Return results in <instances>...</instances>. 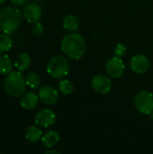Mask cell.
<instances>
[{
  "label": "cell",
  "instance_id": "17",
  "mask_svg": "<svg viewBox=\"0 0 153 154\" xmlns=\"http://www.w3.org/2000/svg\"><path fill=\"white\" fill-rule=\"evenodd\" d=\"M62 25H63V28L66 31L76 32L78 29V27H79V21H78V19L75 15L69 14V15L66 16L63 19Z\"/></svg>",
  "mask_w": 153,
  "mask_h": 154
},
{
  "label": "cell",
  "instance_id": "16",
  "mask_svg": "<svg viewBox=\"0 0 153 154\" xmlns=\"http://www.w3.org/2000/svg\"><path fill=\"white\" fill-rule=\"evenodd\" d=\"M14 67V65L11 58L6 54L0 53V74L1 75L9 74Z\"/></svg>",
  "mask_w": 153,
  "mask_h": 154
},
{
  "label": "cell",
  "instance_id": "4",
  "mask_svg": "<svg viewBox=\"0 0 153 154\" xmlns=\"http://www.w3.org/2000/svg\"><path fill=\"white\" fill-rule=\"evenodd\" d=\"M48 74L54 79H62L69 72V64L62 56L52 57L47 64Z\"/></svg>",
  "mask_w": 153,
  "mask_h": 154
},
{
  "label": "cell",
  "instance_id": "22",
  "mask_svg": "<svg viewBox=\"0 0 153 154\" xmlns=\"http://www.w3.org/2000/svg\"><path fill=\"white\" fill-rule=\"evenodd\" d=\"M32 33H34L37 36H40L44 32V27L41 23L37 22V23H35L33 24V26L32 28Z\"/></svg>",
  "mask_w": 153,
  "mask_h": 154
},
{
  "label": "cell",
  "instance_id": "12",
  "mask_svg": "<svg viewBox=\"0 0 153 154\" xmlns=\"http://www.w3.org/2000/svg\"><path fill=\"white\" fill-rule=\"evenodd\" d=\"M39 96H37L33 92H26L21 96L20 98V106L26 110H33L37 107L39 104Z\"/></svg>",
  "mask_w": 153,
  "mask_h": 154
},
{
  "label": "cell",
  "instance_id": "2",
  "mask_svg": "<svg viewBox=\"0 0 153 154\" xmlns=\"http://www.w3.org/2000/svg\"><path fill=\"white\" fill-rule=\"evenodd\" d=\"M23 13L14 6H5L0 10V30L6 34L14 33L22 24Z\"/></svg>",
  "mask_w": 153,
  "mask_h": 154
},
{
  "label": "cell",
  "instance_id": "11",
  "mask_svg": "<svg viewBox=\"0 0 153 154\" xmlns=\"http://www.w3.org/2000/svg\"><path fill=\"white\" fill-rule=\"evenodd\" d=\"M130 65H131V69L133 72L142 74L148 70V69L150 67V61L146 56L138 54L132 58Z\"/></svg>",
  "mask_w": 153,
  "mask_h": 154
},
{
  "label": "cell",
  "instance_id": "9",
  "mask_svg": "<svg viewBox=\"0 0 153 154\" xmlns=\"http://www.w3.org/2000/svg\"><path fill=\"white\" fill-rule=\"evenodd\" d=\"M56 121V115L55 113L49 109L44 108L37 112L35 115V123L36 125L42 126V127H49L52 125Z\"/></svg>",
  "mask_w": 153,
  "mask_h": 154
},
{
  "label": "cell",
  "instance_id": "18",
  "mask_svg": "<svg viewBox=\"0 0 153 154\" xmlns=\"http://www.w3.org/2000/svg\"><path fill=\"white\" fill-rule=\"evenodd\" d=\"M25 81H26V85L30 88L37 89L41 84V78L39 74H37L36 72H30L26 75Z\"/></svg>",
  "mask_w": 153,
  "mask_h": 154
},
{
  "label": "cell",
  "instance_id": "13",
  "mask_svg": "<svg viewBox=\"0 0 153 154\" xmlns=\"http://www.w3.org/2000/svg\"><path fill=\"white\" fill-rule=\"evenodd\" d=\"M31 57L26 52H22L19 55H17L14 61V68H16L19 71H25L26 69H28L31 66Z\"/></svg>",
  "mask_w": 153,
  "mask_h": 154
},
{
  "label": "cell",
  "instance_id": "24",
  "mask_svg": "<svg viewBox=\"0 0 153 154\" xmlns=\"http://www.w3.org/2000/svg\"><path fill=\"white\" fill-rule=\"evenodd\" d=\"M45 154H60V152L58 151V150H54V149L50 148V150L45 152Z\"/></svg>",
  "mask_w": 153,
  "mask_h": 154
},
{
  "label": "cell",
  "instance_id": "3",
  "mask_svg": "<svg viewBox=\"0 0 153 154\" xmlns=\"http://www.w3.org/2000/svg\"><path fill=\"white\" fill-rule=\"evenodd\" d=\"M25 78L19 71H11L4 81V88L5 92L14 97H21L26 88Z\"/></svg>",
  "mask_w": 153,
  "mask_h": 154
},
{
  "label": "cell",
  "instance_id": "10",
  "mask_svg": "<svg viewBox=\"0 0 153 154\" xmlns=\"http://www.w3.org/2000/svg\"><path fill=\"white\" fill-rule=\"evenodd\" d=\"M92 88L99 94H107L112 88V81L106 75H96L92 80Z\"/></svg>",
  "mask_w": 153,
  "mask_h": 154
},
{
  "label": "cell",
  "instance_id": "25",
  "mask_svg": "<svg viewBox=\"0 0 153 154\" xmlns=\"http://www.w3.org/2000/svg\"><path fill=\"white\" fill-rule=\"evenodd\" d=\"M7 0H0V5H3L4 3H5Z\"/></svg>",
  "mask_w": 153,
  "mask_h": 154
},
{
  "label": "cell",
  "instance_id": "1",
  "mask_svg": "<svg viewBox=\"0 0 153 154\" xmlns=\"http://www.w3.org/2000/svg\"><path fill=\"white\" fill-rule=\"evenodd\" d=\"M62 51L70 59H81L87 51V43L82 35L78 32L67 34L61 42Z\"/></svg>",
  "mask_w": 153,
  "mask_h": 154
},
{
  "label": "cell",
  "instance_id": "15",
  "mask_svg": "<svg viewBox=\"0 0 153 154\" xmlns=\"http://www.w3.org/2000/svg\"><path fill=\"white\" fill-rule=\"evenodd\" d=\"M42 137V132L37 125H31L27 128L25 133V138L32 143H38Z\"/></svg>",
  "mask_w": 153,
  "mask_h": 154
},
{
  "label": "cell",
  "instance_id": "8",
  "mask_svg": "<svg viewBox=\"0 0 153 154\" xmlns=\"http://www.w3.org/2000/svg\"><path fill=\"white\" fill-rule=\"evenodd\" d=\"M38 96H39L41 101L47 106L55 105L59 99L58 91L50 86H44V87L41 88L39 89Z\"/></svg>",
  "mask_w": 153,
  "mask_h": 154
},
{
  "label": "cell",
  "instance_id": "21",
  "mask_svg": "<svg viewBox=\"0 0 153 154\" xmlns=\"http://www.w3.org/2000/svg\"><path fill=\"white\" fill-rule=\"evenodd\" d=\"M126 51H127L126 47L124 44H121V43L117 44L115 49V56H117L119 58L124 57L126 54Z\"/></svg>",
  "mask_w": 153,
  "mask_h": 154
},
{
  "label": "cell",
  "instance_id": "20",
  "mask_svg": "<svg viewBox=\"0 0 153 154\" xmlns=\"http://www.w3.org/2000/svg\"><path fill=\"white\" fill-rule=\"evenodd\" d=\"M59 90L63 95H69L74 90V86L69 79H63L59 83Z\"/></svg>",
  "mask_w": 153,
  "mask_h": 154
},
{
  "label": "cell",
  "instance_id": "26",
  "mask_svg": "<svg viewBox=\"0 0 153 154\" xmlns=\"http://www.w3.org/2000/svg\"><path fill=\"white\" fill-rule=\"evenodd\" d=\"M151 119L153 120V111L151 112Z\"/></svg>",
  "mask_w": 153,
  "mask_h": 154
},
{
  "label": "cell",
  "instance_id": "14",
  "mask_svg": "<svg viewBox=\"0 0 153 154\" xmlns=\"http://www.w3.org/2000/svg\"><path fill=\"white\" fill-rule=\"evenodd\" d=\"M42 144L50 149L52 147H54L60 141V135L56 131H48L46 132L44 134H42V137L41 139Z\"/></svg>",
  "mask_w": 153,
  "mask_h": 154
},
{
  "label": "cell",
  "instance_id": "23",
  "mask_svg": "<svg viewBox=\"0 0 153 154\" xmlns=\"http://www.w3.org/2000/svg\"><path fill=\"white\" fill-rule=\"evenodd\" d=\"M30 0H10V2L12 3L13 5L16 6V7H21V6H24L29 3Z\"/></svg>",
  "mask_w": 153,
  "mask_h": 154
},
{
  "label": "cell",
  "instance_id": "19",
  "mask_svg": "<svg viewBox=\"0 0 153 154\" xmlns=\"http://www.w3.org/2000/svg\"><path fill=\"white\" fill-rule=\"evenodd\" d=\"M13 45V42L9 34L5 32L0 33V53L8 51Z\"/></svg>",
  "mask_w": 153,
  "mask_h": 154
},
{
  "label": "cell",
  "instance_id": "7",
  "mask_svg": "<svg viewBox=\"0 0 153 154\" xmlns=\"http://www.w3.org/2000/svg\"><path fill=\"white\" fill-rule=\"evenodd\" d=\"M107 74L112 78H120L124 71V64L121 58L115 56L109 59L106 64Z\"/></svg>",
  "mask_w": 153,
  "mask_h": 154
},
{
  "label": "cell",
  "instance_id": "5",
  "mask_svg": "<svg viewBox=\"0 0 153 154\" xmlns=\"http://www.w3.org/2000/svg\"><path fill=\"white\" fill-rule=\"evenodd\" d=\"M135 108L143 115H151L153 111V95L148 91L139 92L134 98Z\"/></svg>",
  "mask_w": 153,
  "mask_h": 154
},
{
  "label": "cell",
  "instance_id": "6",
  "mask_svg": "<svg viewBox=\"0 0 153 154\" xmlns=\"http://www.w3.org/2000/svg\"><path fill=\"white\" fill-rule=\"evenodd\" d=\"M23 15L28 23H35L41 20L42 15V10L37 3H28L26 5H24V8L23 10Z\"/></svg>",
  "mask_w": 153,
  "mask_h": 154
}]
</instances>
